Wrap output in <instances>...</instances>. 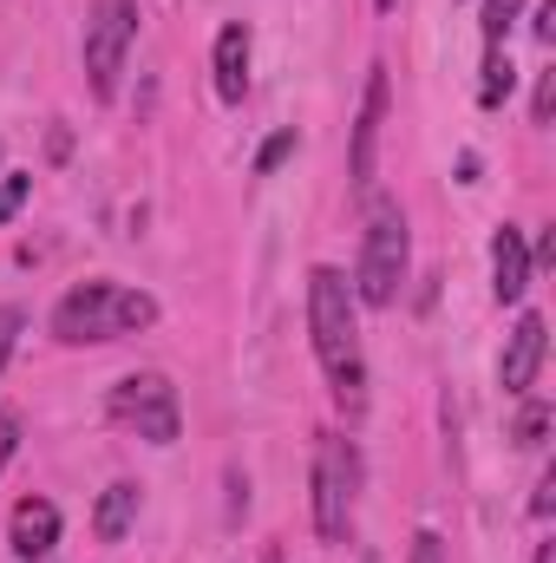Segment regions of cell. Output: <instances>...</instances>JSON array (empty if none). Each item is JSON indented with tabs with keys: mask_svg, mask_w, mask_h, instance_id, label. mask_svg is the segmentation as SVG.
Masks as SVG:
<instances>
[{
	"mask_svg": "<svg viewBox=\"0 0 556 563\" xmlns=\"http://www.w3.org/2000/svg\"><path fill=\"white\" fill-rule=\"evenodd\" d=\"M531 511H537V518H551V511H556V472H544V478H537V498H531Z\"/></svg>",
	"mask_w": 556,
	"mask_h": 563,
	"instance_id": "7402d4cb",
	"label": "cell"
},
{
	"mask_svg": "<svg viewBox=\"0 0 556 563\" xmlns=\"http://www.w3.org/2000/svg\"><path fill=\"white\" fill-rule=\"evenodd\" d=\"M413 563H445V538H438V531H419L413 538Z\"/></svg>",
	"mask_w": 556,
	"mask_h": 563,
	"instance_id": "ffe728a7",
	"label": "cell"
},
{
	"mask_svg": "<svg viewBox=\"0 0 556 563\" xmlns=\"http://www.w3.org/2000/svg\"><path fill=\"white\" fill-rule=\"evenodd\" d=\"M407 263H413V230L400 197H374L367 230H360V269H354V301L360 308H393L407 288Z\"/></svg>",
	"mask_w": 556,
	"mask_h": 563,
	"instance_id": "3957f363",
	"label": "cell"
},
{
	"mask_svg": "<svg viewBox=\"0 0 556 563\" xmlns=\"http://www.w3.org/2000/svg\"><path fill=\"white\" fill-rule=\"evenodd\" d=\"M374 7H380V13H393V7H400V0H374Z\"/></svg>",
	"mask_w": 556,
	"mask_h": 563,
	"instance_id": "d4e9b609",
	"label": "cell"
},
{
	"mask_svg": "<svg viewBox=\"0 0 556 563\" xmlns=\"http://www.w3.org/2000/svg\"><path fill=\"white\" fill-rule=\"evenodd\" d=\"M518 13H524V0H485V20H478L485 46H504V40H511V26H518Z\"/></svg>",
	"mask_w": 556,
	"mask_h": 563,
	"instance_id": "5bb4252c",
	"label": "cell"
},
{
	"mask_svg": "<svg viewBox=\"0 0 556 563\" xmlns=\"http://www.w3.org/2000/svg\"><path fill=\"white\" fill-rule=\"evenodd\" d=\"M387 106H393L387 66H374V73H367V92H360V119H354V151H347V184H354V190H374V164H380Z\"/></svg>",
	"mask_w": 556,
	"mask_h": 563,
	"instance_id": "52a82bcc",
	"label": "cell"
},
{
	"mask_svg": "<svg viewBox=\"0 0 556 563\" xmlns=\"http://www.w3.org/2000/svg\"><path fill=\"white\" fill-rule=\"evenodd\" d=\"M20 328H26V308L0 301V374H7V361H13V347H20Z\"/></svg>",
	"mask_w": 556,
	"mask_h": 563,
	"instance_id": "e0dca14e",
	"label": "cell"
},
{
	"mask_svg": "<svg viewBox=\"0 0 556 563\" xmlns=\"http://www.w3.org/2000/svg\"><path fill=\"white\" fill-rule=\"evenodd\" d=\"M105 413L125 426V432H138L144 445H177V432H184V407H177V387H170L164 374H125V380L112 387Z\"/></svg>",
	"mask_w": 556,
	"mask_h": 563,
	"instance_id": "8992f818",
	"label": "cell"
},
{
	"mask_svg": "<svg viewBox=\"0 0 556 563\" xmlns=\"http://www.w3.org/2000/svg\"><path fill=\"white\" fill-rule=\"evenodd\" d=\"M354 505H360V452H354V439L327 432L314 445V538L321 544H347Z\"/></svg>",
	"mask_w": 556,
	"mask_h": 563,
	"instance_id": "277c9868",
	"label": "cell"
},
{
	"mask_svg": "<svg viewBox=\"0 0 556 563\" xmlns=\"http://www.w3.org/2000/svg\"><path fill=\"white\" fill-rule=\"evenodd\" d=\"M531 33H537L544 46L556 40V0H544V7H537V20H531Z\"/></svg>",
	"mask_w": 556,
	"mask_h": 563,
	"instance_id": "603a6c76",
	"label": "cell"
},
{
	"mask_svg": "<svg viewBox=\"0 0 556 563\" xmlns=\"http://www.w3.org/2000/svg\"><path fill=\"white\" fill-rule=\"evenodd\" d=\"M308 334H314V361L334 387V400L347 413L367 407V354H360V301L354 282L341 276L334 263L308 269Z\"/></svg>",
	"mask_w": 556,
	"mask_h": 563,
	"instance_id": "6da1fadb",
	"label": "cell"
},
{
	"mask_svg": "<svg viewBox=\"0 0 556 563\" xmlns=\"http://www.w3.org/2000/svg\"><path fill=\"white\" fill-rule=\"evenodd\" d=\"M53 544H59V505L53 498H20L13 525H7V551L20 563H40L53 558Z\"/></svg>",
	"mask_w": 556,
	"mask_h": 563,
	"instance_id": "30bf717a",
	"label": "cell"
},
{
	"mask_svg": "<svg viewBox=\"0 0 556 563\" xmlns=\"http://www.w3.org/2000/svg\"><path fill=\"white\" fill-rule=\"evenodd\" d=\"M40 563H46V558H40Z\"/></svg>",
	"mask_w": 556,
	"mask_h": 563,
	"instance_id": "484cf974",
	"label": "cell"
},
{
	"mask_svg": "<svg viewBox=\"0 0 556 563\" xmlns=\"http://www.w3.org/2000/svg\"><path fill=\"white\" fill-rule=\"evenodd\" d=\"M26 197H33V177L26 170H0V223H13Z\"/></svg>",
	"mask_w": 556,
	"mask_h": 563,
	"instance_id": "2e32d148",
	"label": "cell"
},
{
	"mask_svg": "<svg viewBox=\"0 0 556 563\" xmlns=\"http://www.w3.org/2000/svg\"><path fill=\"white\" fill-rule=\"evenodd\" d=\"M294 144H301V139H294V125H288V132H276V139H269L263 151H256V177H269V170H276L281 157H294Z\"/></svg>",
	"mask_w": 556,
	"mask_h": 563,
	"instance_id": "ac0fdd59",
	"label": "cell"
},
{
	"mask_svg": "<svg viewBox=\"0 0 556 563\" xmlns=\"http://www.w3.org/2000/svg\"><path fill=\"white\" fill-rule=\"evenodd\" d=\"M132 40H138V0H92V13H86V86L99 106L119 99V73L132 59Z\"/></svg>",
	"mask_w": 556,
	"mask_h": 563,
	"instance_id": "5b68a950",
	"label": "cell"
},
{
	"mask_svg": "<svg viewBox=\"0 0 556 563\" xmlns=\"http://www.w3.org/2000/svg\"><path fill=\"white\" fill-rule=\"evenodd\" d=\"M138 505H144V485H132V478L105 485L99 505H92V538H99V544H119V538L138 525Z\"/></svg>",
	"mask_w": 556,
	"mask_h": 563,
	"instance_id": "7c38bea8",
	"label": "cell"
},
{
	"mask_svg": "<svg viewBox=\"0 0 556 563\" xmlns=\"http://www.w3.org/2000/svg\"><path fill=\"white\" fill-rule=\"evenodd\" d=\"M531 243H524V230L518 223H498V236H491V295H498V308H518L524 301V288H531Z\"/></svg>",
	"mask_w": 556,
	"mask_h": 563,
	"instance_id": "9c48e42d",
	"label": "cell"
},
{
	"mask_svg": "<svg viewBox=\"0 0 556 563\" xmlns=\"http://www.w3.org/2000/svg\"><path fill=\"white\" fill-rule=\"evenodd\" d=\"M210 73H216V99H223V106H243V92H249V26H243V20H230V26L216 33Z\"/></svg>",
	"mask_w": 556,
	"mask_h": 563,
	"instance_id": "8fae6325",
	"label": "cell"
},
{
	"mask_svg": "<svg viewBox=\"0 0 556 563\" xmlns=\"http://www.w3.org/2000/svg\"><path fill=\"white\" fill-rule=\"evenodd\" d=\"M157 328V295H144L132 282H79L53 301V341L66 347H105V341H125Z\"/></svg>",
	"mask_w": 556,
	"mask_h": 563,
	"instance_id": "7a4b0ae2",
	"label": "cell"
},
{
	"mask_svg": "<svg viewBox=\"0 0 556 563\" xmlns=\"http://www.w3.org/2000/svg\"><path fill=\"white\" fill-rule=\"evenodd\" d=\"M537 563H556V544H537Z\"/></svg>",
	"mask_w": 556,
	"mask_h": 563,
	"instance_id": "cb8c5ba5",
	"label": "cell"
},
{
	"mask_svg": "<svg viewBox=\"0 0 556 563\" xmlns=\"http://www.w3.org/2000/svg\"><path fill=\"white\" fill-rule=\"evenodd\" d=\"M544 354H551V328H544V314H518V328L504 334V354H498V387L524 400V394L537 387Z\"/></svg>",
	"mask_w": 556,
	"mask_h": 563,
	"instance_id": "ba28073f",
	"label": "cell"
},
{
	"mask_svg": "<svg viewBox=\"0 0 556 563\" xmlns=\"http://www.w3.org/2000/svg\"><path fill=\"white\" fill-rule=\"evenodd\" d=\"M13 445H20V413L0 407V472H7V459H13Z\"/></svg>",
	"mask_w": 556,
	"mask_h": 563,
	"instance_id": "44dd1931",
	"label": "cell"
},
{
	"mask_svg": "<svg viewBox=\"0 0 556 563\" xmlns=\"http://www.w3.org/2000/svg\"><path fill=\"white\" fill-rule=\"evenodd\" d=\"M551 112H556V73H544L537 79V99H531V125H551Z\"/></svg>",
	"mask_w": 556,
	"mask_h": 563,
	"instance_id": "d6986e66",
	"label": "cell"
},
{
	"mask_svg": "<svg viewBox=\"0 0 556 563\" xmlns=\"http://www.w3.org/2000/svg\"><path fill=\"white\" fill-rule=\"evenodd\" d=\"M511 86H518V66H511V53H504V46H485V73H478V106H485V112H498V106L511 99Z\"/></svg>",
	"mask_w": 556,
	"mask_h": 563,
	"instance_id": "4fadbf2b",
	"label": "cell"
},
{
	"mask_svg": "<svg viewBox=\"0 0 556 563\" xmlns=\"http://www.w3.org/2000/svg\"><path fill=\"white\" fill-rule=\"evenodd\" d=\"M544 432H551V407H544V400H524V413H518V426H511V439H518L524 452H537Z\"/></svg>",
	"mask_w": 556,
	"mask_h": 563,
	"instance_id": "9a60e30c",
	"label": "cell"
}]
</instances>
